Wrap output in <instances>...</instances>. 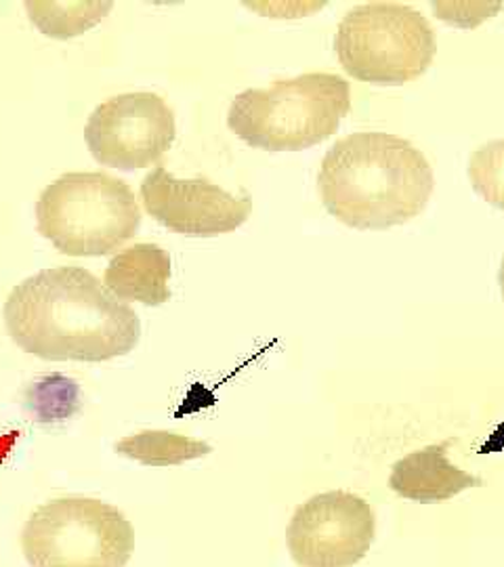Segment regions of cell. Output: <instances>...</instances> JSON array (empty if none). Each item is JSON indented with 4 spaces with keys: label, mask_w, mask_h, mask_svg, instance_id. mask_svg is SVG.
I'll list each match as a JSON object with an SVG mask.
<instances>
[{
    "label": "cell",
    "mask_w": 504,
    "mask_h": 567,
    "mask_svg": "<svg viewBox=\"0 0 504 567\" xmlns=\"http://www.w3.org/2000/svg\"><path fill=\"white\" fill-rule=\"evenodd\" d=\"M2 318L11 341L47 362H110L128 355L142 339L135 309L74 265L41 269L18 284Z\"/></svg>",
    "instance_id": "6da1fadb"
},
{
    "label": "cell",
    "mask_w": 504,
    "mask_h": 567,
    "mask_svg": "<svg viewBox=\"0 0 504 567\" xmlns=\"http://www.w3.org/2000/svg\"><path fill=\"white\" fill-rule=\"evenodd\" d=\"M435 175L423 152L400 135L360 131L335 143L318 171L323 208L362 231L389 229L423 215Z\"/></svg>",
    "instance_id": "7a4b0ae2"
},
{
    "label": "cell",
    "mask_w": 504,
    "mask_h": 567,
    "mask_svg": "<svg viewBox=\"0 0 504 567\" xmlns=\"http://www.w3.org/2000/svg\"><path fill=\"white\" fill-rule=\"evenodd\" d=\"M351 110V84L328 72H309L246 89L227 112L229 131L265 152H302L332 137Z\"/></svg>",
    "instance_id": "3957f363"
},
{
    "label": "cell",
    "mask_w": 504,
    "mask_h": 567,
    "mask_svg": "<svg viewBox=\"0 0 504 567\" xmlns=\"http://www.w3.org/2000/svg\"><path fill=\"white\" fill-rule=\"evenodd\" d=\"M42 238L68 257H103L135 238L142 208L135 192L107 173H65L37 200Z\"/></svg>",
    "instance_id": "277c9868"
},
{
    "label": "cell",
    "mask_w": 504,
    "mask_h": 567,
    "mask_svg": "<svg viewBox=\"0 0 504 567\" xmlns=\"http://www.w3.org/2000/svg\"><path fill=\"white\" fill-rule=\"evenodd\" d=\"M335 51L356 81L402 86L421 79L438 53L431 23L402 2H366L344 13Z\"/></svg>",
    "instance_id": "5b68a950"
},
{
    "label": "cell",
    "mask_w": 504,
    "mask_h": 567,
    "mask_svg": "<svg viewBox=\"0 0 504 567\" xmlns=\"http://www.w3.org/2000/svg\"><path fill=\"white\" fill-rule=\"evenodd\" d=\"M30 567H126L135 553V527L121 508L89 496L44 503L21 529Z\"/></svg>",
    "instance_id": "8992f818"
},
{
    "label": "cell",
    "mask_w": 504,
    "mask_h": 567,
    "mask_svg": "<svg viewBox=\"0 0 504 567\" xmlns=\"http://www.w3.org/2000/svg\"><path fill=\"white\" fill-rule=\"evenodd\" d=\"M177 137L175 112L156 93H122L100 103L84 126L91 156L110 168L158 164Z\"/></svg>",
    "instance_id": "52a82bcc"
},
{
    "label": "cell",
    "mask_w": 504,
    "mask_h": 567,
    "mask_svg": "<svg viewBox=\"0 0 504 567\" xmlns=\"http://www.w3.org/2000/svg\"><path fill=\"white\" fill-rule=\"evenodd\" d=\"M374 508L344 489L316 494L295 511L286 547L299 567H353L374 543Z\"/></svg>",
    "instance_id": "ba28073f"
},
{
    "label": "cell",
    "mask_w": 504,
    "mask_h": 567,
    "mask_svg": "<svg viewBox=\"0 0 504 567\" xmlns=\"http://www.w3.org/2000/svg\"><path fill=\"white\" fill-rule=\"evenodd\" d=\"M143 208L175 234L213 238L236 231L248 221L253 203L208 179H179L164 166L150 171L142 182Z\"/></svg>",
    "instance_id": "9c48e42d"
},
{
    "label": "cell",
    "mask_w": 504,
    "mask_h": 567,
    "mask_svg": "<svg viewBox=\"0 0 504 567\" xmlns=\"http://www.w3.org/2000/svg\"><path fill=\"white\" fill-rule=\"evenodd\" d=\"M480 484V477L466 473L448 458V444L410 452L393 465L389 475V487L395 494L421 505L445 503Z\"/></svg>",
    "instance_id": "30bf717a"
},
{
    "label": "cell",
    "mask_w": 504,
    "mask_h": 567,
    "mask_svg": "<svg viewBox=\"0 0 504 567\" xmlns=\"http://www.w3.org/2000/svg\"><path fill=\"white\" fill-rule=\"evenodd\" d=\"M171 255L156 244H135L112 257L103 284L121 301L158 307L171 299Z\"/></svg>",
    "instance_id": "8fae6325"
},
{
    "label": "cell",
    "mask_w": 504,
    "mask_h": 567,
    "mask_svg": "<svg viewBox=\"0 0 504 567\" xmlns=\"http://www.w3.org/2000/svg\"><path fill=\"white\" fill-rule=\"evenodd\" d=\"M114 450L145 466H177L208 456L213 446L175 431H140L122 437Z\"/></svg>",
    "instance_id": "7c38bea8"
},
{
    "label": "cell",
    "mask_w": 504,
    "mask_h": 567,
    "mask_svg": "<svg viewBox=\"0 0 504 567\" xmlns=\"http://www.w3.org/2000/svg\"><path fill=\"white\" fill-rule=\"evenodd\" d=\"M112 2H25L30 21L51 39H74L112 11Z\"/></svg>",
    "instance_id": "4fadbf2b"
},
{
    "label": "cell",
    "mask_w": 504,
    "mask_h": 567,
    "mask_svg": "<svg viewBox=\"0 0 504 567\" xmlns=\"http://www.w3.org/2000/svg\"><path fill=\"white\" fill-rule=\"evenodd\" d=\"M469 182L482 200L504 210V140L485 143L471 154Z\"/></svg>",
    "instance_id": "5bb4252c"
},
{
    "label": "cell",
    "mask_w": 504,
    "mask_h": 567,
    "mask_svg": "<svg viewBox=\"0 0 504 567\" xmlns=\"http://www.w3.org/2000/svg\"><path fill=\"white\" fill-rule=\"evenodd\" d=\"M498 282H501V292H503L504 299V259L503 265H501V274H498Z\"/></svg>",
    "instance_id": "9a60e30c"
}]
</instances>
